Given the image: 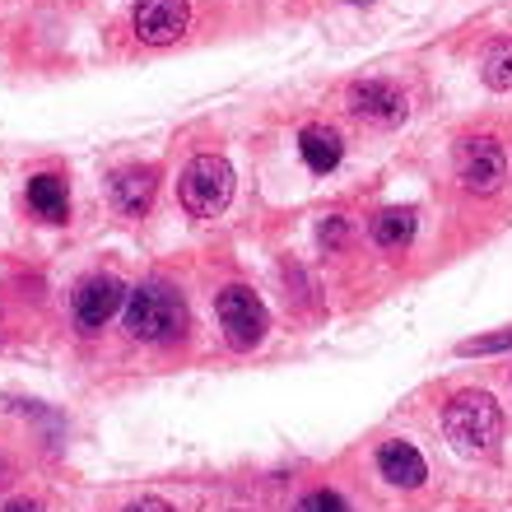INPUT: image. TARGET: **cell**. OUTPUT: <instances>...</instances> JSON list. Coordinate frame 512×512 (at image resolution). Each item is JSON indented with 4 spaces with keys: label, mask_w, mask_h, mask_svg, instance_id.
I'll return each mask as SVG.
<instances>
[{
    "label": "cell",
    "mask_w": 512,
    "mask_h": 512,
    "mask_svg": "<svg viewBox=\"0 0 512 512\" xmlns=\"http://www.w3.org/2000/svg\"><path fill=\"white\" fill-rule=\"evenodd\" d=\"M443 433L447 443L475 457V452H489V447L503 438V410L494 405L489 391H457L443 410Z\"/></svg>",
    "instance_id": "obj_1"
},
{
    "label": "cell",
    "mask_w": 512,
    "mask_h": 512,
    "mask_svg": "<svg viewBox=\"0 0 512 512\" xmlns=\"http://www.w3.org/2000/svg\"><path fill=\"white\" fill-rule=\"evenodd\" d=\"M182 326H187V303H182V294H177L173 284L149 280L126 294V331L135 340L159 345V340L182 336Z\"/></svg>",
    "instance_id": "obj_2"
},
{
    "label": "cell",
    "mask_w": 512,
    "mask_h": 512,
    "mask_svg": "<svg viewBox=\"0 0 512 512\" xmlns=\"http://www.w3.org/2000/svg\"><path fill=\"white\" fill-rule=\"evenodd\" d=\"M182 191V205H187V215L196 219H215L224 215V205L233 201V168L219 154H196L187 163V173L177 182Z\"/></svg>",
    "instance_id": "obj_3"
},
{
    "label": "cell",
    "mask_w": 512,
    "mask_h": 512,
    "mask_svg": "<svg viewBox=\"0 0 512 512\" xmlns=\"http://www.w3.org/2000/svg\"><path fill=\"white\" fill-rule=\"evenodd\" d=\"M215 312H219V326H224V340H229L233 350H256V345L266 340L270 312L247 284H229V289L215 298Z\"/></svg>",
    "instance_id": "obj_4"
},
{
    "label": "cell",
    "mask_w": 512,
    "mask_h": 512,
    "mask_svg": "<svg viewBox=\"0 0 512 512\" xmlns=\"http://www.w3.org/2000/svg\"><path fill=\"white\" fill-rule=\"evenodd\" d=\"M457 177L461 187L475 191V196H494L503 187V177H508V154L494 135H471V140H461L457 149Z\"/></svg>",
    "instance_id": "obj_5"
},
{
    "label": "cell",
    "mask_w": 512,
    "mask_h": 512,
    "mask_svg": "<svg viewBox=\"0 0 512 512\" xmlns=\"http://www.w3.org/2000/svg\"><path fill=\"white\" fill-rule=\"evenodd\" d=\"M70 308H75V322H80L84 331H103V326L126 308V289L117 275H89V280H80Z\"/></svg>",
    "instance_id": "obj_6"
},
{
    "label": "cell",
    "mask_w": 512,
    "mask_h": 512,
    "mask_svg": "<svg viewBox=\"0 0 512 512\" xmlns=\"http://www.w3.org/2000/svg\"><path fill=\"white\" fill-rule=\"evenodd\" d=\"M135 33L149 47H163V42H177L191 24V5L187 0H135Z\"/></svg>",
    "instance_id": "obj_7"
},
{
    "label": "cell",
    "mask_w": 512,
    "mask_h": 512,
    "mask_svg": "<svg viewBox=\"0 0 512 512\" xmlns=\"http://www.w3.org/2000/svg\"><path fill=\"white\" fill-rule=\"evenodd\" d=\"M350 112L364 117V122H401L405 117V98L391 89L387 80H364L350 89Z\"/></svg>",
    "instance_id": "obj_8"
},
{
    "label": "cell",
    "mask_w": 512,
    "mask_h": 512,
    "mask_svg": "<svg viewBox=\"0 0 512 512\" xmlns=\"http://www.w3.org/2000/svg\"><path fill=\"white\" fill-rule=\"evenodd\" d=\"M154 187H159V173L154 168H122V173L112 177V205L122 210V215H145L149 201H154Z\"/></svg>",
    "instance_id": "obj_9"
},
{
    "label": "cell",
    "mask_w": 512,
    "mask_h": 512,
    "mask_svg": "<svg viewBox=\"0 0 512 512\" xmlns=\"http://www.w3.org/2000/svg\"><path fill=\"white\" fill-rule=\"evenodd\" d=\"M378 471L387 475L396 489H419L424 485V475H429V466H424V457H419L410 443H382L378 447Z\"/></svg>",
    "instance_id": "obj_10"
},
{
    "label": "cell",
    "mask_w": 512,
    "mask_h": 512,
    "mask_svg": "<svg viewBox=\"0 0 512 512\" xmlns=\"http://www.w3.org/2000/svg\"><path fill=\"white\" fill-rule=\"evenodd\" d=\"M298 154H303V163L312 173H331L340 163V154H345V145H340V135L331 126H303L298 131Z\"/></svg>",
    "instance_id": "obj_11"
},
{
    "label": "cell",
    "mask_w": 512,
    "mask_h": 512,
    "mask_svg": "<svg viewBox=\"0 0 512 512\" xmlns=\"http://www.w3.org/2000/svg\"><path fill=\"white\" fill-rule=\"evenodd\" d=\"M28 205L38 210V219H47V224H61V219L70 215V201H66V182L52 173H42L28 182Z\"/></svg>",
    "instance_id": "obj_12"
},
{
    "label": "cell",
    "mask_w": 512,
    "mask_h": 512,
    "mask_svg": "<svg viewBox=\"0 0 512 512\" xmlns=\"http://www.w3.org/2000/svg\"><path fill=\"white\" fill-rule=\"evenodd\" d=\"M415 238V210H382L373 219V243L387 247V252H401Z\"/></svg>",
    "instance_id": "obj_13"
},
{
    "label": "cell",
    "mask_w": 512,
    "mask_h": 512,
    "mask_svg": "<svg viewBox=\"0 0 512 512\" xmlns=\"http://www.w3.org/2000/svg\"><path fill=\"white\" fill-rule=\"evenodd\" d=\"M485 84L489 89H512V47H499V52H489L485 61Z\"/></svg>",
    "instance_id": "obj_14"
},
{
    "label": "cell",
    "mask_w": 512,
    "mask_h": 512,
    "mask_svg": "<svg viewBox=\"0 0 512 512\" xmlns=\"http://www.w3.org/2000/svg\"><path fill=\"white\" fill-rule=\"evenodd\" d=\"M294 512H350V508H345V499H340V494H331V489H312V494H303V499H298Z\"/></svg>",
    "instance_id": "obj_15"
},
{
    "label": "cell",
    "mask_w": 512,
    "mask_h": 512,
    "mask_svg": "<svg viewBox=\"0 0 512 512\" xmlns=\"http://www.w3.org/2000/svg\"><path fill=\"white\" fill-rule=\"evenodd\" d=\"M508 345H512V331H503V336H489V340H466L461 354H494V350H508Z\"/></svg>",
    "instance_id": "obj_16"
},
{
    "label": "cell",
    "mask_w": 512,
    "mask_h": 512,
    "mask_svg": "<svg viewBox=\"0 0 512 512\" xmlns=\"http://www.w3.org/2000/svg\"><path fill=\"white\" fill-rule=\"evenodd\" d=\"M345 233H350V229H345V219L331 215V219H322L317 238H322V247H340V243H345Z\"/></svg>",
    "instance_id": "obj_17"
},
{
    "label": "cell",
    "mask_w": 512,
    "mask_h": 512,
    "mask_svg": "<svg viewBox=\"0 0 512 512\" xmlns=\"http://www.w3.org/2000/svg\"><path fill=\"white\" fill-rule=\"evenodd\" d=\"M126 512H173V508H168V503H163V499H135Z\"/></svg>",
    "instance_id": "obj_18"
},
{
    "label": "cell",
    "mask_w": 512,
    "mask_h": 512,
    "mask_svg": "<svg viewBox=\"0 0 512 512\" xmlns=\"http://www.w3.org/2000/svg\"><path fill=\"white\" fill-rule=\"evenodd\" d=\"M0 512H42V508H38V503H33V499H14V503H5V508H0Z\"/></svg>",
    "instance_id": "obj_19"
}]
</instances>
